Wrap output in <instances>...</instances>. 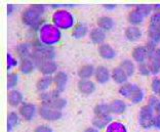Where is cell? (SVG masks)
Segmentation results:
<instances>
[{
	"mask_svg": "<svg viewBox=\"0 0 160 132\" xmlns=\"http://www.w3.org/2000/svg\"><path fill=\"white\" fill-rule=\"evenodd\" d=\"M39 41L42 45L52 47L59 44L62 39V32L52 23H44L38 30Z\"/></svg>",
	"mask_w": 160,
	"mask_h": 132,
	"instance_id": "1",
	"label": "cell"
},
{
	"mask_svg": "<svg viewBox=\"0 0 160 132\" xmlns=\"http://www.w3.org/2000/svg\"><path fill=\"white\" fill-rule=\"evenodd\" d=\"M45 13V6L44 5H31L26 10H24L22 14V20L23 23L28 26L29 28L38 29L42 26V19Z\"/></svg>",
	"mask_w": 160,
	"mask_h": 132,
	"instance_id": "2",
	"label": "cell"
},
{
	"mask_svg": "<svg viewBox=\"0 0 160 132\" xmlns=\"http://www.w3.org/2000/svg\"><path fill=\"white\" fill-rule=\"evenodd\" d=\"M52 23L60 30H71L76 26V17L67 9H57L52 16Z\"/></svg>",
	"mask_w": 160,
	"mask_h": 132,
	"instance_id": "3",
	"label": "cell"
},
{
	"mask_svg": "<svg viewBox=\"0 0 160 132\" xmlns=\"http://www.w3.org/2000/svg\"><path fill=\"white\" fill-rule=\"evenodd\" d=\"M119 94L133 104H140L144 100L145 97L143 89L134 83H125L121 85L119 88Z\"/></svg>",
	"mask_w": 160,
	"mask_h": 132,
	"instance_id": "4",
	"label": "cell"
},
{
	"mask_svg": "<svg viewBox=\"0 0 160 132\" xmlns=\"http://www.w3.org/2000/svg\"><path fill=\"white\" fill-rule=\"evenodd\" d=\"M33 61H35L36 67L38 65L44 63V61H53L54 58V50L52 47H48L42 45L41 43L35 44L33 49Z\"/></svg>",
	"mask_w": 160,
	"mask_h": 132,
	"instance_id": "5",
	"label": "cell"
},
{
	"mask_svg": "<svg viewBox=\"0 0 160 132\" xmlns=\"http://www.w3.org/2000/svg\"><path fill=\"white\" fill-rule=\"evenodd\" d=\"M148 33L150 36V43L155 45L160 44V12H155L151 17Z\"/></svg>",
	"mask_w": 160,
	"mask_h": 132,
	"instance_id": "6",
	"label": "cell"
},
{
	"mask_svg": "<svg viewBox=\"0 0 160 132\" xmlns=\"http://www.w3.org/2000/svg\"><path fill=\"white\" fill-rule=\"evenodd\" d=\"M155 111L151 105H144L141 109L139 114V122L140 125L144 128L155 127Z\"/></svg>",
	"mask_w": 160,
	"mask_h": 132,
	"instance_id": "7",
	"label": "cell"
},
{
	"mask_svg": "<svg viewBox=\"0 0 160 132\" xmlns=\"http://www.w3.org/2000/svg\"><path fill=\"white\" fill-rule=\"evenodd\" d=\"M38 113L41 116V118L47 121H57L61 119L62 117L61 110L47 104H41V105L38 109Z\"/></svg>",
	"mask_w": 160,
	"mask_h": 132,
	"instance_id": "8",
	"label": "cell"
},
{
	"mask_svg": "<svg viewBox=\"0 0 160 132\" xmlns=\"http://www.w3.org/2000/svg\"><path fill=\"white\" fill-rule=\"evenodd\" d=\"M150 57V50L148 46H138L132 51V58L136 63L143 65L146 64Z\"/></svg>",
	"mask_w": 160,
	"mask_h": 132,
	"instance_id": "9",
	"label": "cell"
},
{
	"mask_svg": "<svg viewBox=\"0 0 160 132\" xmlns=\"http://www.w3.org/2000/svg\"><path fill=\"white\" fill-rule=\"evenodd\" d=\"M37 111L38 110L35 105L25 102L20 107V116L26 121H32L35 118Z\"/></svg>",
	"mask_w": 160,
	"mask_h": 132,
	"instance_id": "10",
	"label": "cell"
},
{
	"mask_svg": "<svg viewBox=\"0 0 160 132\" xmlns=\"http://www.w3.org/2000/svg\"><path fill=\"white\" fill-rule=\"evenodd\" d=\"M111 78V72L105 66H100L96 69L94 79L99 84H106Z\"/></svg>",
	"mask_w": 160,
	"mask_h": 132,
	"instance_id": "11",
	"label": "cell"
},
{
	"mask_svg": "<svg viewBox=\"0 0 160 132\" xmlns=\"http://www.w3.org/2000/svg\"><path fill=\"white\" fill-rule=\"evenodd\" d=\"M111 78L113 79L114 82H116L117 84H121V85H123V84L126 83L127 79H128L129 77L125 73L124 70L120 67V66H118V67L114 68L113 71L111 72Z\"/></svg>",
	"mask_w": 160,
	"mask_h": 132,
	"instance_id": "12",
	"label": "cell"
},
{
	"mask_svg": "<svg viewBox=\"0 0 160 132\" xmlns=\"http://www.w3.org/2000/svg\"><path fill=\"white\" fill-rule=\"evenodd\" d=\"M67 82H68L67 74H65L64 72L57 73L56 76L53 77V84H54V86H56L54 90H57L59 93L62 92V91H64V89L66 88Z\"/></svg>",
	"mask_w": 160,
	"mask_h": 132,
	"instance_id": "13",
	"label": "cell"
},
{
	"mask_svg": "<svg viewBox=\"0 0 160 132\" xmlns=\"http://www.w3.org/2000/svg\"><path fill=\"white\" fill-rule=\"evenodd\" d=\"M37 68L44 76H52V74H54V73L57 72L58 66L54 61H44V63L38 65Z\"/></svg>",
	"mask_w": 160,
	"mask_h": 132,
	"instance_id": "14",
	"label": "cell"
},
{
	"mask_svg": "<svg viewBox=\"0 0 160 132\" xmlns=\"http://www.w3.org/2000/svg\"><path fill=\"white\" fill-rule=\"evenodd\" d=\"M99 52L102 57L105 58V60H108V61L113 60V58L116 56V50L110 45V44H107V43H103L102 45H100Z\"/></svg>",
	"mask_w": 160,
	"mask_h": 132,
	"instance_id": "15",
	"label": "cell"
},
{
	"mask_svg": "<svg viewBox=\"0 0 160 132\" xmlns=\"http://www.w3.org/2000/svg\"><path fill=\"white\" fill-rule=\"evenodd\" d=\"M23 94H22L20 91L18 90H10L8 92V96H7V100H8V104L13 108H18L20 105H23Z\"/></svg>",
	"mask_w": 160,
	"mask_h": 132,
	"instance_id": "16",
	"label": "cell"
},
{
	"mask_svg": "<svg viewBox=\"0 0 160 132\" xmlns=\"http://www.w3.org/2000/svg\"><path fill=\"white\" fill-rule=\"evenodd\" d=\"M52 84H53L52 77V76H44L38 80L37 84H36V87H37L38 91L43 93V92H47V91L50 89V87H52Z\"/></svg>",
	"mask_w": 160,
	"mask_h": 132,
	"instance_id": "17",
	"label": "cell"
},
{
	"mask_svg": "<svg viewBox=\"0 0 160 132\" xmlns=\"http://www.w3.org/2000/svg\"><path fill=\"white\" fill-rule=\"evenodd\" d=\"M78 88L79 91L85 95L92 94L96 90V85L92 81L90 80H80L78 83Z\"/></svg>",
	"mask_w": 160,
	"mask_h": 132,
	"instance_id": "18",
	"label": "cell"
},
{
	"mask_svg": "<svg viewBox=\"0 0 160 132\" xmlns=\"http://www.w3.org/2000/svg\"><path fill=\"white\" fill-rule=\"evenodd\" d=\"M89 37L93 43L101 44L102 45L104 42V40L106 39V32H105L104 30H102V29L99 27L93 28L89 33Z\"/></svg>",
	"mask_w": 160,
	"mask_h": 132,
	"instance_id": "19",
	"label": "cell"
},
{
	"mask_svg": "<svg viewBox=\"0 0 160 132\" xmlns=\"http://www.w3.org/2000/svg\"><path fill=\"white\" fill-rule=\"evenodd\" d=\"M149 105H151L155 111V127L160 129V100H158L157 97L151 96L149 98Z\"/></svg>",
	"mask_w": 160,
	"mask_h": 132,
	"instance_id": "20",
	"label": "cell"
},
{
	"mask_svg": "<svg viewBox=\"0 0 160 132\" xmlns=\"http://www.w3.org/2000/svg\"><path fill=\"white\" fill-rule=\"evenodd\" d=\"M110 107L111 114H115V115H120V114L124 113L126 110V102L123 100H115L109 104Z\"/></svg>",
	"mask_w": 160,
	"mask_h": 132,
	"instance_id": "21",
	"label": "cell"
},
{
	"mask_svg": "<svg viewBox=\"0 0 160 132\" xmlns=\"http://www.w3.org/2000/svg\"><path fill=\"white\" fill-rule=\"evenodd\" d=\"M35 68H37V67H36V64L33 61V58H25V60H21L20 71L23 73V74H30V73L34 71Z\"/></svg>",
	"mask_w": 160,
	"mask_h": 132,
	"instance_id": "22",
	"label": "cell"
},
{
	"mask_svg": "<svg viewBox=\"0 0 160 132\" xmlns=\"http://www.w3.org/2000/svg\"><path fill=\"white\" fill-rule=\"evenodd\" d=\"M96 73V68L92 65H84L79 69L78 76L81 80H89L92 76H94Z\"/></svg>",
	"mask_w": 160,
	"mask_h": 132,
	"instance_id": "23",
	"label": "cell"
},
{
	"mask_svg": "<svg viewBox=\"0 0 160 132\" xmlns=\"http://www.w3.org/2000/svg\"><path fill=\"white\" fill-rule=\"evenodd\" d=\"M105 132H127V127L121 121H112L105 128Z\"/></svg>",
	"mask_w": 160,
	"mask_h": 132,
	"instance_id": "24",
	"label": "cell"
},
{
	"mask_svg": "<svg viewBox=\"0 0 160 132\" xmlns=\"http://www.w3.org/2000/svg\"><path fill=\"white\" fill-rule=\"evenodd\" d=\"M125 36L130 41H138L142 37V31L137 26H130V27L126 29Z\"/></svg>",
	"mask_w": 160,
	"mask_h": 132,
	"instance_id": "25",
	"label": "cell"
},
{
	"mask_svg": "<svg viewBox=\"0 0 160 132\" xmlns=\"http://www.w3.org/2000/svg\"><path fill=\"white\" fill-rule=\"evenodd\" d=\"M145 17L143 13H141L138 9H133L132 12H130L128 14V22L133 26H139L142 23H144Z\"/></svg>",
	"mask_w": 160,
	"mask_h": 132,
	"instance_id": "26",
	"label": "cell"
},
{
	"mask_svg": "<svg viewBox=\"0 0 160 132\" xmlns=\"http://www.w3.org/2000/svg\"><path fill=\"white\" fill-rule=\"evenodd\" d=\"M97 24H98V26H99V28H101L102 30H104L105 32L112 30L115 26L113 19H111V17H100V19L98 20Z\"/></svg>",
	"mask_w": 160,
	"mask_h": 132,
	"instance_id": "27",
	"label": "cell"
},
{
	"mask_svg": "<svg viewBox=\"0 0 160 132\" xmlns=\"http://www.w3.org/2000/svg\"><path fill=\"white\" fill-rule=\"evenodd\" d=\"M20 123V116L19 114L10 112L7 116V131L12 132Z\"/></svg>",
	"mask_w": 160,
	"mask_h": 132,
	"instance_id": "28",
	"label": "cell"
},
{
	"mask_svg": "<svg viewBox=\"0 0 160 132\" xmlns=\"http://www.w3.org/2000/svg\"><path fill=\"white\" fill-rule=\"evenodd\" d=\"M88 33V27L85 24H77L72 31V36L76 39L83 38Z\"/></svg>",
	"mask_w": 160,
	"mask_h": 132,
	"instance_id": "29",
	"label": "cell"
},
{
	"mask_svg": "<svg viewBox=\"0 0 160 132\" xmlns=\"http://www.w3.org/2000/svg\"><path fill=\"white\" fill-rule=\"evenodd\" d=\"M96 117H109L111 116L110 107L107 104H100L94 108Z\"/></svg>",
	"mask_w": 160,
	"mask_h": 132,
	"instance_id": "30",
	"label": "cell"
},
{
	"mask_svg": "<svg viewBox=\"0 0 160 132\" xmlns=\"http://www.w3.org/2000/svg\"><path fill=\"white\" fill-rule=\"evenodd\" d=\"M119 66L123 70H124L126 74L128 75V77H132L134 74V72H136V69H137L136 65H134V63L132 60H124Z\"/></svg>",
	"mask_w": 160,
	"mask_h": 132,
	"instance_id": "31",
	"label": "cell"
},
{
	"mask_svg": "<svg viewBox=\"0 0 160 132\" xmlns=\"http://www.w3.org/2000/svg\"><path fill=\"white\" fill-rule=\"evenodd\" d=\"M19 83V75L17 73H10L7 76V88L10 90H13V88Z\"/></svg>",
	"mask_w": 160,
	"mask_h": 132,
	"instance_id": "32",
	"label": "cell"
},
{
	"mask_svg": "<svg viewBox=\"0 0 160 132\" xmlns=\"http://www.w3.org/2000/svg\"><path fill=\"white\" fill-rule=\"evenodd\" d=\"M19 65V61L12 53L7 54V70H12Z\"/></svg>",
	"mask_w": 160,
	"mask_h": 132,
	"instance_id": "33",
	"label": "cell"
},
{
	"mask_svg": "<svg viewBox=\"0 0 160 132\" xmlns=\"http://www.w3.org/2000/svg\"><path fill=\"white\" fill-rule=\"evenodd\" d=\"M136 9L139 10L141 13H143L145 17H148L151 14L153 7H152L151 5H139V6L136 7Z\"/></svg>",
	"mask_w": 160,
	"mask_h": 132,
	"instance_id": "34",
	"label": "cell"
},
{
	"mask_svg": "<svg viewBox=\"0 0 160 132\" xmlns=\"http://www.w3.org/2000/svg\"><path fill=\"white\" fill-rule=\"evenodd\" d=\"M151 89L152 91L160 96V78H154L151 83Z\"/></svg>",
	"mask_w": 160,
	"mask_h": 132,
	"instance_id": "35",
	"label": "cell"
},
{
	"mask_svg": "<svg viewBox=\"0 0 160 132\" xmlns=\"http://www.w3.org/2000/svg\"><path fill=\"white\" fill-rule=\"evenodd\" d=\"M34 132H53L52 129L47 125H39L35 128Z\"/></svg>",
	"mask_w": 160,
	"mask_h": 132,
	"instance_id": "36",
	"label": "cell"
},
{
	"mask_svg": "<svg viewBox=\"0 0 160 132\" xmlns=\"http://www.w3.org/2000/svg\"><path fill=\"white\" fill-rule=\"evenodd\" d=\"M84 132H100V131L96 127H88V128H86Z\"/></svg>",
	"mask_w": 160,
	"mask_h": 132,
	"instance_id": "37",
	"label": "cell"
}]
</instances>
